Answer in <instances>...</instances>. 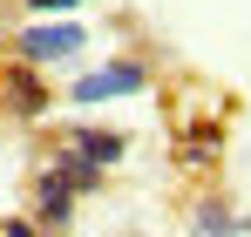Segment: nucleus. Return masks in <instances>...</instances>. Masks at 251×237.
I'll use <instances>...</instances> for the list:
<instances>
[{
    "mask_svg": "<svg viewBox=\"0 0 251 237\" xmlns=\"http://www.w3.org/2000/svg\"><path fill=\"white\" fill-rule=\"evenodd\" d=\"M68 156H82V163H95V169H109V163L123 156V136H116V129H75V136H68Z\"/></svg>",
    "mask_w": 251,
    "mask_h": 237,
    "instance_id": "nucleus-4",
    "label": "nucleus"
},
{
    "mask_svg": "<svg viewBox=\"0 0 251 237\" xmlns=\"http://www.w3.org/2000/svg\"><path fill=\"white\" fill-rule=\"evenodd\" d=\"M217 156V129H190V142H183V163H210Z\"/></svg>",
    "mask_w": 251,
    "mask_h": 237,
    "instance_id": "nucleus-6",
    "label": "nucleus"
},
{
    "mask_svg": "<svg viewBox=\"0 0 251 237\" xmlns=\"http://www.w3.org/2000/svg\"><path fill=\"white\" fill-rule=\"evenodd\" d=\"M82 41H88L82 21H34V27L21 34V61L48 68V61H61V54H82Z\"/></svg>",
    "mask_w": 251,
    "mask_h": 237,
    "instance_id": "nucleus-2",
    "label": "nucleus"
},
{
    "mask_svg": "<svg viewBox=\"0 0 251 237\" xmlns=\"http://www.w3.org/2000/svg\"><path fill=\"white\" fill-rule=\"evenodd\" d=\"M0 237H41V231H34L27 217H7V224H0Z\"/></svg>",
    "mask_w": 251,
    "mask_h": 237,
    "instance_id": "nucleus-7",
    "label": "nucleus"
},
{
    "mask_svg": "<svg viewBox=\"0 0 251 237\" xmlns=\"http://www.w3.org/2000/svg\"><path fill=\"white\" fill-rule=\"evenodd\" d=\"M7 102H14L21 116H48V88H41V75H34V61L7 68Z\"/></svg>",
    "mask_w": 251,
    "mask_h": 237,
    "instance_id": "nucleus-3",
    "label": "nucleus"
},
{
    "mask_svg": "<svg viewBox=\"0 0 251 237\" xmlns=\"http://www.w3.org/2000/svg\"><path fill=\"white\" fill-rule=\"evenodd\" d=\"M136 88H150V68L143 61H102L82 81H68V102L75 109H95V102H116V95H136Z\"/></svg>",
    "mask_w": 251,
    "mask_h": 237,
    "instance_id": "nucleus-1",
    "label": "nucleus"
},
{
    "mask_svg": "<svg viewBox=\"0 0 251 237\" xmlns=\"http://www.w3.org/2000/svg\"><path fill=\"white\" fill-rule=\"evenodd\" d=\"M190 231H197V237H231V231H245V217H231V210H224V203H204V210H197V224H190Z\"/></svg>",
    "mask_w": 251,
    "mask_h": 237,
    "instance_id": "nucleus-5",
    "label": "nucleus"
}]
</instances>
